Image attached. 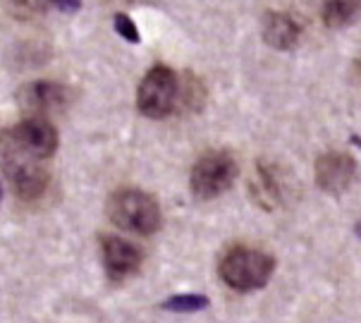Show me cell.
<instances>
[{
  "label": "cell",
  "mask_w": 361,
  "mask_h": 323,
  "mask_svg": "<svg viewBox=\"0 0 361 323\" xmlns=\"http://www.w3.org/2000/svg\"><path fill=\"white\" fill-rule=\"evenodd\" d=\"M240 166L228 151H208L192 168V192L199 199H216L235 185Z\"/></svg>",
  "instance_id": "5"
},
{
  "label": "cell",
  "mask_w": 361,
  "mask_h": 323,
  "mask_svg": "<svg viewBox=\"0 0 361 323\" xmlns=\"http://www.w3.org/2000/svg\"><path fill=\"white\" fill-rule=\"evenodd\" d=\"M359 70H361V58H359Z\"/></svg>",
  "instance_id": "19"
},
{
  "label": "cell",
  "mask_w": 361,
  "mask_h": 323,
  "mask_svg": "<svg viewBox=\"0 0 361 323\" xmlns=\"http://www.w3.org/2000/svg\"><path fill=\"white\" fill-rule=\"evenodd\" d=\"M115 32H118L122 39L130 41V44H139V29L134 27V22L127 15L115 17Z\"/></svg>",
  "instance_id": "14"
},
{
  "label": "cell",
  "mask_w": 361,
  "mask_h": 323,
  "mask_svg": "<svg viewBox=\"0 0 361 323\" xmlns=\"http://www.w3.org/2000/svg\"><path fill=\"white\" fill-rule=\"evenodd\" d=\"M0 168L5 170V175H8V180L12 182L15 194L20 199H39L48 190L51 175L44 168L41 158H34L24 154L22 149H17L10 142L8 132L0 134Z\"/></svg>",
  "instance_id": "1"
},
{
  "label": "cell",
  "mask_w": 361,
  "mask_h": 323,
  "mask_svg": "<svg viewBox=\"0 0 361 323\" xmlns=\"http://www.w3.org/2000/svg\"><path fill=\"white\" fill-rule=\"evenodd\" d=\"M321 15L328 27H347L361 15V0H323Z\"/></svg>",
  "instance_id": "12"
},
{
  "label": "cell",
  "mask_w": 361,
  "mask_h": 323,
  "mask_svg": "<svg viewBox=\"0 0 361 323\" xmlns=\"http://www.w3.org/2000/svg\"><path fill=\"white\" fill-rule=\"evenodd\" d=\"M108 216L134 235H154L161 228V206L142 190H118L108 201Z\"/></svg>",
  "instance_id": "3"
},
{
  "label": "cell",
  "mask_w": 361,
  "mask_h": 323,
  "mask_svg": "<svg viewBox=\"0 0 361 323\" xmlns=\"http://www.w3.org/2000/svg\"><path fill=\"white\" fill-rule=\"evenodd\" d=\"M357 180V163L350 154L328 151L316 161V185L326 194L347 192Z\"/></svg>",
  "instance_id": "8"
},
{
  "label": "cell",
  "mask_w": 361,
  "mask_h": 323,
  "mask_svg": "<svg viewBox=\"0 0 361 323\" xmlns=\"http://www.w3.org/2000/svg\"><path fill=\"white\" fill-rule=\"evenodd\" d=\"M46 3L58 8L60 12H77L82 8V0H46Z\"/></svg>",
  "instance_id": "16"
},
{
  "label": "cell",
  "mask_w": 361,
  "mask_h": 323,
  "mask_svg": "<svg viewBox=\"0 0 361 323\" xmlns=\"http://www.w3.org/2000/svg\"><path fill=\"white\" fill-rule=\"evenodd\" d=\"M10 5L15 8V12H20V15H39V12H44L48 8L46 0H10Z\"/></svg>",
  "instance_id": "15"
},
{
  "label": "cell",
  "mask_w": 361,
  "mask_h": 323,
  "mask_svg": "<svg viewBox=\"0 0 361 323\" xmlns=\"http://www.w3.org/2000/svg\"><path fill=\"white\" fill-rule=\"evenodd\" d=\"M275 271V259L271 254L252 247H235L220 261V278L225 285L237 292L261 290Z\"/></svg>",
  "instance_id": "2"
},
{
  "label": "cell",
  "mask_w": 361,
  "mask_h": 323,
  "mask_svg": "<svg viewBox=\"0 0 361 323\" xmlns=\"http://www.w3.org/2000/svg\"><path fill=\"white\" fill-rule=\"evenodd\" d=\"M350 142H352L354 146H359V149H361V137H359V134H352V137H350Z\"/></svg>",
  "instance_id": "17"
},
{
  "label": "cell",
  "mask_w": 361,
  "mask_h": 323,
  "mask_svg": "<svg viewBox=\"0 0 361 323\" xmlns=\"http://www.w3.org/2000/svg\"><path fill=\"white\" fill-rule=\"evenodd\" d=\"M17 103L29 115L58 113L70 103V89L58 82H29L17 91Z\"/></svg>",
  "instance_id": "7"
},
{
  "label": "cell",
  "mask_w": 361,
  "mask_h": 323,
  "mask_svg": "<svg viewBox=\"0 0 361 323\" xmlns=\"http://www.w3.org/2000/svg\"><path fill=\"white\" fill-rule=\"evenodd\" d=\"M0 201H3V185H0Z\"/></svg>",
  "instance_id": "18"
},
{
  "label": "cell",
  "mask_w": 361,
  "mask_h": 323,
  "mask_svg": "<svg viewBox=\"0 0 361 323\" xmlns=\"http://www.w3.org/2000/svg\"><path fill=\"white\" fill-rule=\"evenodd\" d=\"M8 137L17 149L41 161L51 158L58 149V132L48 123V118H41V115H27L22 123L12 127Z\"/></svg>",
  "instance_id": "6"
},
{
  "label": "cell",
  "mask_w": 361,
  "mask_h": 323,
  "mask_svg": "<svg viewBox=\"0 0 361 323\" xmlns=\"http://www.w3.org/2000/svg\"><path fill=\"white\" fill-rule=\"evenodd\" d=\"M252 194H254L256 204H261L266 211H273L275 206L280 204V182L266 163H256Z\"/></svg>",
  "instance_id": "11"
},
{
  "label": "cell",
  "mask_w": 361,
  "mask_h": 323,
  "mask_svg": "<svg viewBox=\"0 0 361 323\" xmlns=\"http://www.w3.org/2000/svg\"><path fill=\"white\" fill-rule=\"evenodd\" d=\"M261 32L266 44L275 51H290L299 41V24L285 12H268L263 17Z\"/></svg>",
  "instance_id": "10"
},
{
  "label": "cell",
  "mask_w": 361,
  "mask_h": 323,
  "mask_svg": "<svg viewBox=\"0 0 361 323\" xmlns=\"http://www.w3.org/2000/svg\"><path fill=\"white\" fill-rule=\"evenodd\" d=\"M137 106L146 118H168L170 113L180 111L182 106V82L170 67L156 65L146 72L144 82L139 84Z\"/></svg>",
  "instance_id": "4"
},
{
  "label": "cell",
  "mask_w": 361,
  "mask_h": 323,
  "mask_svg": "<svg viewBox=\"0 0 361 323\" xmlns=\"http://www.w3.org/2000/svg\"><path fill=\"white\" fill-rule=\"evenodd\" d=\"M208 304L211 302H208V297L204 295H177V297H170V300L163 304V309L175 312V314H192V312L206 309Z\"/></svg>",
  "instance_id": "13"
},
{
  "label": "cell",
  "mask_w": 361,
  "mask_h": 323,
  "mask_svg": "<svg viewBox=\"0 0 361 323\" xmlns=\"http://www.w3.org/2000/svg\"><path fill=\"white\" fill-rule=\"evenodd\" d=\"M103 264H106V273L113 280H125L134 276L142 266V252L137 245L122 240V237H103Z\"/></svg>",
  "instance_id": "9"
}]
</instances>
